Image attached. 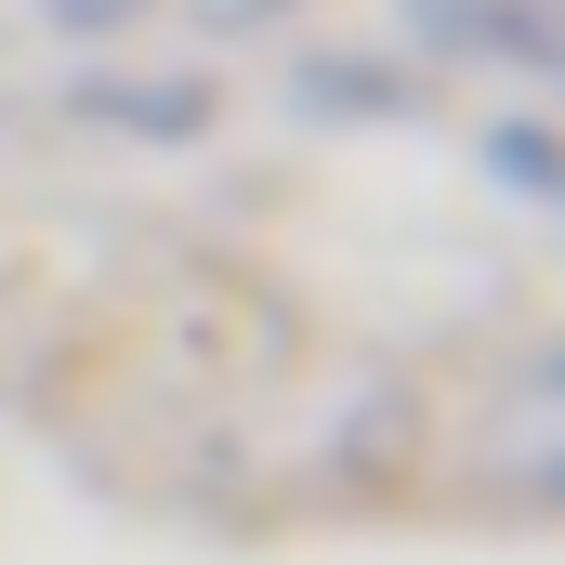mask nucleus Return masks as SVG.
Instances as JSON below:
<instances>
[{
	"mask_svg": "<svg viewBox=\"0 0 565 565\" xmlns=\"http://www.w3.org/2000/svg\"><path fill=\"white\" fill-rule=\"evenodd\" d=\"M211 26H250V13H289V0H198Z\"/></svg>",
	"mask_w": 565,
	"mask_h": 565,
	"instance_id": "2",
	"label": "nucleus"
},
{
	"mask_svg": "<svg viewBox=\"0 0 565 565\" xmlns=\"http://www.w3.org/2000/svg\"><path fill=\"white\" fill-rule=\"evenodd\" d=\"M40 13H53V26H119L132 0H40Z\"/></svg>",
	"mask_w": 565,
	"mask_h": 565,
	"instance_id": "1",
	"label": "nucleus"
}]
</instances>
